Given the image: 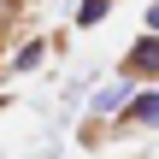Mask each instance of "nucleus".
Segmentation results:
<instances>
[{
    "mask_svg": "<svg viewBox=\"0 0 159 159\" xmlns=\"http://www.w3.org/2000/svg\"><path fill=\"white\" fill-rule=\"evenodd\" d=\"M118 77H124V83H136V89H142V83H148V89H159V35H148V30H142V35L130 41V53H124Z\"/></svg>",
    "mask_w": 159,
    "mask_h": 159,
    "instance_id": "nucleus-1",
    "label": "nucleus"
},
{
    "mask_svg": "<svg viewBox=\"0 0 159 159\" xmlns=\"http://www.w3.org/2000/svg\"><path fill=\"white\" fill-rule=\"evenodd\" d=\"M118 124H124V130H159V89H136V94L124 100Z\"/></svg>",
    "mask_w": 159,
    "mask_h": 159,
    "instance_id": "nucleus-2",
    "label": "nucleus"
},
{
    "mask_svg": "<svg viewBox=\"0 0 159 159\" xmlns=\"http://www.w3.org/2000/svg\"><path fill=\"white\" fill-rule=\"evenodd\" d=\"M130 94H136V83H124V77H118L112 89H100V94H94V118H100V112H124V100H130Z\"/></svg>",
    "mask_w": 159,
    "mask_h": 159,
    "instance_id": "nucleus-3",
    "label": "nucleus"
},
{
    "mask_svg": "<svg viewBox=\"0 0 159 159\" xmlns=\"http://www.w3.org/2000/svg\"><path fill=\"white\" fill-rule=\"evenodd\" d=\"M41 59H47V41H24V47L12 53V65H6V71H35Z\"/></svg>",
    "mask_w": 159,
    "mask_h": 159,
    "instance_id": "nucleus-4",
    "label": "nucleus"
},
{
    "mask_svg": "<svg viewBox=\"0 0 159 159\" xmlns=\"http://www.w3.org/2000/svg\"><path fill=\"white\" fill-rule=\"evenodd\" d=\"M106 12H112V0H77V30H94Z\"/></svg>",
    "mask_w": 159,
    "mask_h": 159,
    "instance_id": "nucleus-5",
    "label": "nucleus"
},
{
    "mask_svg": "<svg viewBox=\"0 0 159 159\" xmlns=\"http://www.w3.org/2000/svg\"><path fill=\"white\" fill-rule=\"evenodd\" d=\"M12 18H18V0H0V30H6Z\"/></svg>",
    "mask_w": 159,
    "mask_h": 159,
    "instance_id": "nucleus-6",
    "label": "nucleus"
},
{
    "mask_svg": "<svg viewBox=\"0 0 159 159\" xmlns=\"http://www.w3.org/2000/svg\"><path fill=\"white\" fill-rule=\"evenodd\" d=\"M148 35H159V0L148 6Z\"/></svg>",
    "mask_w": 159,
    "mask_h": 159,
    "instance_id": "nucleus-7",
    "label": "nucleus"
}]
</instances>
